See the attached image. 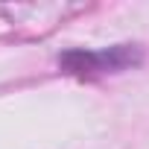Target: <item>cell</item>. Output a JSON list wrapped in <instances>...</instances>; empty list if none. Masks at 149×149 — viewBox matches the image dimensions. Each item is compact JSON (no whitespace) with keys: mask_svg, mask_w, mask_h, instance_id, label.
Listing matches in <instances>:
<instances>
[{"mask_svg":"<svg viewBox=\"0 0 149 149\" xmlns=\"http://www.w3.org/2000/svg\"><path fill=\"white\" fill-rule=\"evenodd\" d=\"M140 61V50L134 44H117L108 50H67L58 56V64L73 76H102V73H120Z\"/></svg>","mask_w":149,"mask_h":149,"instance_id":"6da1fadb","label":"cell"}]
</instances>
